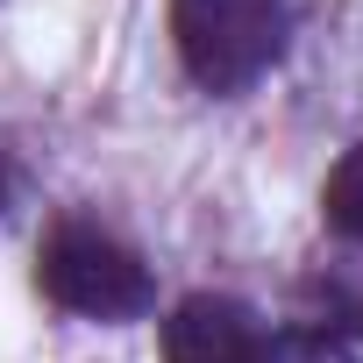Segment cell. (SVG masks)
<instances>
[{"label": "cell", "mask_w": 363, "mask_h": 363, "mask_svg": "<svg viewBox=\"0 0 363 363\" xmlns=\"http://www.w3.org/2000/svg\"><path fill=\"white\" fill-rule=\"evenodd\" d=\"M36 285L50 306L79 313V320H143L157 306V285H150V264L93 228V221H57L36 250Z\"/></svg>", "instance_id": "1"}, {"label": "cell", "mask_w": 363, "mask_h": 363, "mask_svg": "<svg viewBox=\"0 0 363 363\" xmlns=\"http://www.w3.org/2000/svg\"><path fill=\"white\" fill-rule=\"evenodd\" d=\"M171 43L207 93H242L285 57V0H171Z\"/></svg>", "instance_id": "2"}, {"label": "cell", "mask_w": 363, "mask_h": 363, "mask_svg": "<svg viewBox=\"0 0 363 363\" xmlns=\"http://www.w3.org/2000/svg\"><path fill=\"white\" fill-rule=\"evenodd\" d=\"M271 320L228 292H193L164 320V363H271Z\"/></svg>", "instance_id": "3"}, {"label": "cell", "mask_w": 363, "mask_h": 363, "mask_svg": "<svg viewBox=\"0 0 363 363\" xmlns=\"http://www.w3.org/2000/svg\"><path fill=\"white\" fill-rule=\"evenodd\" d=\"M320 214H328V228H335V235L363 242V143H356V150H342V164L328 171V186H320Z\"/></svg>", "instance_id": "4"}, {"label": "cell", "mask_w": 363, "mask_h": 363, "mask_svg": "<svg viewBox=\"0 0 363 363\" xmlns=\"http://www.w3.org/2000/svg\"><path fill=\"white\" fill-rule=\"evenodd\" d=\"M0 207H8V164H0Z\"/></svg>", "instance_id": "5"}]
</instances>
